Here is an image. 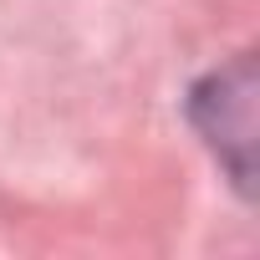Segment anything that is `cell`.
<instances>
[{"instance_id":"obj_1","label":"cell","mask_w":260,"mask_h":260,"mask_svg":"<svg viewBox=\"0 0 260 260\" xmlns=\"http://www.w3.org/2000/svg\"><path fill=\"white\" fill-rule=\"evenodd\" d=\"M255 92L260 82L250 56H235L230 67L199 77L189 92V117L214 148V158L230 169V179L240 184V194L255 189Z\"/></svg>"}]
</instances>
